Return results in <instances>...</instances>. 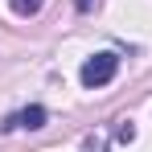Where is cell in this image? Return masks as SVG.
<instances>
[{
	"mask_svg": "<svg viewBox=\"0 0 152 152\" xmlns=\"http://www.w3.org/2000/svg\"><path fill=\"white\" fill-rule=\"evenodd\" d=\"M115 70H119V58H115V53H95V58H86V62H82L78 78H82V86L99 91V86H107V82L115 78Z\"/></svg>",
	"mask_w": 152,
	"mask_h": 152,
	"instance_id": "obj_1",
	"label": "cell"
},
{
	"mask_svg": "<svg viewBox=\"0 0 152 152\" xmlns=\"http://www.w3.org/2000/svg\"><path fill=\"white\" fill-rule=\"evenodd\" d=\"M41 124H45V107H37V103H33V107H25V111L8 115L0 127H29V132H33V127H41Z\"/></svg>",
	"mask_w": 152,
	"mask_h": 152,
	"instance_id": "obj_2",
	"label": "cell"
},
{
	"mask_svg": "<svg viewBox=\"0 0 152 152\" xmlns=\"http://www.w3.org/2000/svg\"><path fill=\"white\" fill-rule=\"evenodd\" d=\"M41 4H45V0H8V8H12L17 17H37Z\"/></svg>",
	"mask_w": 152,
	"mask_h": 152,
	"instance_id": "obj_3",
	"label": "cell"
},
{
	"mask_svg": "<svg viewBox=\"0 0 152 152\" xmlns=\"http://www.w3.org/2000/svg\"><path fill=\"white\" fill-rule=\"evenodd\" d=\"M119 140H124V144H132V140H136V127L124 124V127H119Z\"/></svg>",
	"mask_w": 152,
	"mask_h": 152,
	"instance_id": "obj_4",
	"label": "cell"
},
{
	"mask_svg": "<svg viewBox=\"0 0 152 152\" xmlns=\"http://www.w3.org/2000/svg\"><path fill=\"white\" fill-rule=\"evenodd\" d=\"M95 4H99V0H78V12H91Z\"/></svg>",
	"mask_w": 152,
	"mask_h": 152,
	"instance_id": "obj_5",
	"label": "cell"
}]
</instances>
